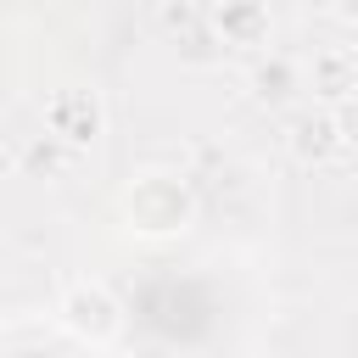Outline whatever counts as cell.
<instances>
[{
    "instance_id": "obj_1",
    "label": "cell",
    "mask_w": 358,
    "mask_h": 358,
    "mask_svg": "<svg viewBox=\"0 0 358 358\" xmlns=\"http://www.w3.org/2000/svg\"><path fill=\"white\" fill-rule=\"evenodd\" d=\"M123 218L134 235L168 241L196 224V196L179 173H134V185L123 190Z\"/></svg>"
},
{
    "instance_id": "obj_2",
    "label": "cell",
    "mask_w": 358,
    "mask_h": 358,
    "mask_svg": "<svg viewBox=\"0 0 358 358\" xmlns=\"http://www.w3.org/2000/svg\"><path fill=\"white\" fill-rule=\"evenodd\" d=\"M62 330L78 341V347H106L123 336V302L101 285V280H73L62 291V308H56Z\"/></svg>"
},
{
    "instance_id": "obj_3",
    "label": "cell",
    "mask_w": 358,
    "mask_h": 358,
    "mask_svg": "<svg viewBox=\"0 0 358 358\" xmlns=\"http://www.w3.org/2000/svg\"><path fill=\"white\" fill-rule=\"evenodd\" d=\"M45 129H50L56 140H67L73 151H84V145L101 140L106 112H101V101H95L90 90H62V95L45 106Z\"/></svg>"
},
{
    "instance_id": "obj_4",
    "label": "cell",
    "mask_w": 358,
    "mask_h": 358,
    "mask_svg": "<svg viewBox=\"0 0 358 358\" xmlns=\"http://www.w3.org/2000/svg\"><path fill=\"white\" fill-rule=\"evenodd\" d=\"M285 145H291V157H296V162H308V168H324V162H336V157H341V145H347L336 106L296 112V117H291V134H285Z\"/></svg>"
},
{
    "instance_id": "obj_5",
    "label": "cell",
    "mask_w": 358,
    "mask_h": 358,
    "mask_svg": "<svg viewBox=\"0 0 358 358\" xmlns=\"http://www.w3.org/2000/svg\"><path fill=\"white\" fill-rule=\"evenodd\" d=\"M302 84H308L324 106L352 101V95H358V50H352V45H319L313 62H308V73H302Z\"/></svg>"
},
{
    "instance_id": "obj_6",
    "label": "cell",
    "mask_w": 358,
    "mask_h": 358,
    "mask_svg": "<svg viewBox=\"0 0 358 358\" xmlns=\"http://www.w3.org/2000/svg\"><path fill=\"white\" fill-rule=\"evenodd\" d=\"M213 34L235 50H257V45H268V6L263 0H218Z\"/></svg>"
},
{
    "instance_id": "obj_7",
    "label": "cell",
    "mask_w": 358,
    "mask_h": 358,
    "mask_svg": "<svg viewBox=\"0 0 358 358\" xmlns=\"http://www.w3.org/2000/svg\"><path fill=\"white\" fill-rule=\"evenodd\" d=\"M296 90H302L296 62H285V56H263V62L252 67V95H257L263 106H285Z\"/></svg>"
},
{
    "instance_id": "obj_8",
    "label": "cell",
    "mask_w": 358,
    "mask_h": 358,
    "mask_svg": "<svg viewBox=\"0 0 358 358\" xmlns=\"http://www.w3.org/2000/svg\"><path fill=\"white\" fill-rule=\"evenodd\" d=\"M67 151H73L67 140H56V134H45V140H34V145H28V157H22V162H28L34 173H39V168H45V173H56Z\"/></svg>"
},
{
    "instance_id": "obj_9",
    "label": "cell",
    "mask_w": 358,
    "mask_h": 358,
    "mask_svg": "<svg viewBox=\"0 0 358 358\" xmlns=\"http://www.w3.org/2000/svg\"><path fill=\"white\" fill-rule=\"evenodd\" d=\"M324 6H330V17H336V22L358 28V0H324Z\"/></svg>"
}]
</instances>
